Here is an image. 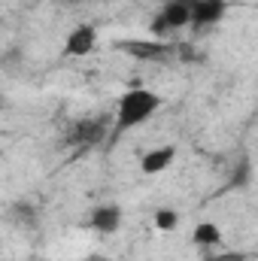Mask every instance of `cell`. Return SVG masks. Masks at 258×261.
I'll use <instances>...</instances> for the list:
<instances>
[{"mask_svg":"<svg viewBox=\"0 0 258 261\" xmlns=\"http://www.w3.org/2000/svg\"><path fill=\"white\" fill-rule=\"evenodd\" d=\"M164 107L161 94L149 91V88H131L119 97V107H116V125H113V134H125V130L137 128V125H146L158 110Z\"/></svg>","mask_w":258,"mask_h":261,"instance_id":"6da1fadb","label":"cell"},{"mask_svg":"<svg viewBox=\"0 0 258 261\" xmlns=\"http://www.w3.org/2000/svg\"><path fill=\"white\" fill-rule=\"evenodd\" d=\"M192 243L194 246H203V249L222 246V228L216 222H197L192 231Z\"/></svg>","mask_w":258,"mask_h":261,"instance_id":"9c48e42d","label":"cell"},{"mask_svg":"<svg viewBox=\"0 0 258 261\" xmlns=\"http://www.w3.org/2000/svg\"><path fill=\"white\" fill-rule=\"evenodd\" d=\"M88 225L97 234H116L122 228V206L119 203H97L88 213Z\"/></svg>","mask_w":258,"mask_h":261,"instance_id":"8992f818","label":"cell"},{"mask_svg":"<svg viewBox=\"0 0 258 261\" xmlns=\"http://www.w3.org/2000/svg\"><path fill=\"white\" fill-rule=\"evenodd\" d=\"M0 110H3V94H0Z\"/></svg>","mask_w":258,"mask_h":261,"instance_id":"7c38bea8","label":"cell"},{"mask_svg":"<svg viewBox=\"0 0 258 261\" xmlns=\"http://www.w3.org/2000/svg\"><path fill=\"white\" fill-rule=\"evenodd\" d=\"M173 158H176V146H155V149H149L143 158H140V170L146 173V176H158L161 170H167L170 164H173Z\"/></svg>","mask_w":258,"mask_h":261,"instance_id":"ba28073f","label":"cell"},{"mask_svg":"<svg viewBox=\"0 0 258 261\" xmlns=\"http://www.w3.org/2000/svg\"><path fill=\"white\" fill-rule=\"evenodd\" d=\"M67 3H76V0H67Z\"/></svg>","mask_w":258,"mask_h":261,"instance_id":"4fadbf2b","label":"cell"},{"mask_svg":"<svg viewBox=\"0 0 258 261\" xmlns=\"http://www.w3.org/2000/svg\"><path fill=\"white\" fill-rule=\"evenodd\" d=\"M94 46H97V31H94L91 24H76V28L67 34L64 55H70V58H82V55H88Z\"/></svg>","mask_w":258,"mask_h":261,"instance_id":"52a82bcc","label":"cell"},{"mask_svg":"<svg viewBox=\"0 0 258 261\" xmlns=\"http://www.w3.org/2000/svg\"><path fill=\"white\" fill-rule=\"evenodd\" d=\"M125 55L137 58V61H167L173 58V46L170 43H161V40H122L116 43Z\"/></svg>","mask_w":258,"mask_h":261,"instance_id":"3957f363","label":"cell"},{"mask_svg":"<svg viewBox=\"0 0 258 261\" xmlns=\"http://www.w3.org/2000/svg\"><path fill=\"white\" fill-rule=\"evenodd\" d=\"M176 225H179V213L176 210H158L155 213V228L158 231H176Z\"/></svg>","mask_w":258,"mask_h":261,"instance_id":"30bf717a","label":"cell"},{"mask_svg":"<svg viewBox=\"0 0 258 261\" xmlns=\"http://www.w3.org/2000/svg\"><path fill=\"white\" fill-rule=\"evenodd\" d=\"M110 130V119L107 116H97V119H79L73 128L67 130V143L70 146H94L107 137Z\"/></svg>","mask_w":258,"mask_h":261,"instance_id":"277c9868","label":"cell"},{"mask_svg":"<svg viewBox=\"0 0 258 261\" xmlns=\"http://www.w3.org/2000/svg\"><path fill=\"white\" fill-rule=\"evenodd\" d=\"M189 21H192V0H167V3L161 6V12L155 15V21L149 24V31L161 40V37L170 34V31L189 28Z\"/></svg>","mask_w":258,"mask_h":261,"instance_id":"7a4b0ae2","label":"cell"},{"mask_svg":"<svg viewBox=\"0 0 258 261\" xmlns=\"http://www.w3.org/2000/svg\"><path fill=\"white\" fill-rule=\"evenodd\" d=\"M228 6H231L228 0H192V21H189V28L203 31V28L219 24L225 18Z\"/></svg>","mask_w":258,"mask_h":261,"instance_id":"5b68a950","label":"cell"},{"mask_svg":"<svg viewBox=\"0 0 258 261\" xmlns=\"http://www.w3.org/2000/svg\"><path fill=\"white\" fill-rule=\"evenodd\" d=\"M203 261H249L246 252H225V255H207Z\"/></svg>","mask_w":258,"mask_h":261,"instance_id":"8fae6325","label":"cell"}]
</instances>
